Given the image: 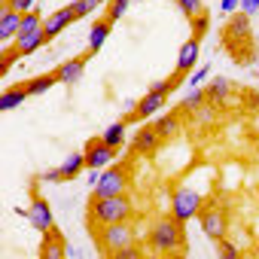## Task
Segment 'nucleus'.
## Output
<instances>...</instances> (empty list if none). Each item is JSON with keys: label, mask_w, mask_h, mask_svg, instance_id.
Returning <instances> with one entry per match:
<instances>
[{"label": "nucleus", "mask_w": 259, "mask_h": 259, "mask_svg": "<svg viewBox=\"0 0 259 259\" xmlns=\"http://www.w3.org/2000/svg\"><path fill=\"white\" fill-rule=\"evenodd\" d=\"M256 250H259V244H256Z\"/></svg>", "instance_id": "obj_40"}, {"label": "nucleus", "mask_w": 259, "mask_h": 259, "mask_svg": "<svg viewBox=\"0 0 259 259\" xmlns=\"http://www.w3.org/2000/svg\"><path fill=\"white\" fill-rule=\"evenodd\" d=\"M89 232L95 238V247L101 253H107V256H116L119 250L138 244V232H135L132 220H125V223H107V226H92Z\"/></svg>", "instance_id": "obj_3"}, {"label": "nucleus", "mask_w": 259, "mask_h": 259, "mask_svg": "<svg viewBox=\"0 0 259 259\" xmlns=\"http://www.w3.org/2000/svg\"><path fill=\"white\" fill-rule=\"evenodd\" d=\"M159 147H162V138H159V132H156L153 125L141 128V132L132 138V153L135 156H153Z\"/></svg>", "instance_id": "obj_15"}, {"label": "nucleus", "mask_w": 259, "mask_h": 259, "mask_svg": "<svg viewBox=\"0 0 259 259\" xmlns=\"http://www.w3.org/2000/svg\"><path fill=\"white\" fill-rule=\"evenodd\" d=\"M198 223H201V232H204L210 241L226 238V213H223L220 207H201V210H198Z\"/></svg>", "instance_id": "obj_11"}, {"label": "nucleus", "mask_w": 259, "mask_h": 259, "mask_svg": "<svg viewBox=\"0 0 259 259\" xmlns=\"http://www.w3.org/2000/svg\"><path fill=\"white\" fill-rule=\"evenodd\" d=\"M85 64H89V52H85V55H79V58H70V61L58 64L52 73H55V79H58L61 85H73V82H79V79H82Z\"/></svg>", "instance_id": "obj_14"}, {"label": "nucleus", "mask_w": 259, "mask_h": 259, "mask_svg": "<svg viewBox=\"0 0 259 259\" xmlns=\"http://www.w3.org/2000/svg\"><path fill=\"white\" fill-rule=\"evenodd\" d=\"M198 40H201V37H195V34L183 40V46L177 49V67H174V73H171V76H177V79H180V76H186V73H192V70H195L198 55H201V43H198Z\"/></svg>", "instance_id": "obj_7"}, {"label": "nucleus", "mask_w": 259, "mask_h": 259, "mask_svg": "<svg viewBox=\"0 0 259 259\" xmlns=\"http://www.w3.org/2000/svg\"><path fill=\"white\" fill-rule=\"evenodd\" d=\"M141 256H144V250H141L138 244H132V247H125V250H119V253H116L113 259H141Z\"/></svg>", "instance_id": "obj_32"}, {"label": "nucleus", "mask_w": 259, "mask_h": 259, "mask_svg": "<svg viewBox=\"0 0 259 259\" xmlns=\"http://www.w3.org/2000/svg\"><path fill=\"white\" fill-rule=\"evenodd\" d=\"M177 76H168V79H156L150 89H147V95L138 101V107L135 110H125L122 113V119L125 122H141V119H150L153 113H159L162 107H165V101H168V95L177 89Z\"/></svg>", "instance_id": "obj_4"}, {"label": "nucleus", "mask_w": 259, "mask_h": 259, "mask_svg": "<svg viewBox=\"0 0 259 259\" xmlns=\"http://www.w3.org/2000/svg\"><path fill=\"white\" fill-rule=\"evenodd\" d=\"M128 192V171L122 165H107L101 168V180L92 186V195H125Z\"/></svg>", "instance_id": "obj_5"}, {"label": "nucleus", "mask_w": 259, "mask_h": 259, "mask_svg": "<svg viewBox=\"0 0 259 259\" xmlns=\"http://www.w3.org/2000/svg\"><path fill=\"white\" fill-rule=\"evenodd\" d=\"M186 223H180L174 213L159 217L147 229V247L156 253H183L186 250Z\"/></svg>", "instance_id": "obj_2"}, {"label": "nucleus", "mask_w": 259, "mask_h": 259, "mask_svg": "<svg viewBox=\"0 0 259 259\" xmlns=\"http://www.w3.org/2000/svg\"><path fill=\"white\" fill-rule=\"evenodd\" d=\"M220 10H223L226 16H232V13L241 10V0H220Z\"/></svg>", "instance_id": "obj_35"}, {"label": "nucleus", "mask_w": 259, "mask_h": 259, "mask_svg": "<svg viewBox=\"0 0 259 259\" xmlns=\"http://www.w3.org/2000/svg\"><path fill=\"white\" fill-rule=\"evenodd\" d=\"M110 28H113V22H107V19H98L92 25V31H89V55L104 49V43L110 40Z\"/></svg>", "instance_id": "obj_17"}, {"label": "nucleus", "mask_w": 259, "mask_h": 259, "mask_svg": "<svg viewBox=\"0 0 259 259\" xmlns=\"http://www.w3.org/2000/svg\"><path fill=\"white\" fill-rule=\"evenodd\" d=\"M113 150H119V147H125V138H128V122L125 119H119V122H113V125H107L104 128V135H101Z\"/></svg>", "instance_id": "obj_20"}, {"label": "nucleus", "mask_w": 259, "mask_h": 259, "mask_svg": "<svg viewBox=\"0 0 259 259\" xmlns=\"http://www.w3.org/2000/svg\"><path fill=\"white\" fill-rule=\"evenodd\" d=\"M76 22V13H73V7L67 4V7H61V10H55V13H49L46 19H43V31H46V37L49 40H55L67 25H73Z\"/></svg>", "instance_id": "obj_13"}, {"label": "nucleus", "mask_w": 259, "mask_h": 259, "mask_svg": "<svg viewBox=\"0 0 259 259\" xmlns=\"http://www.w3.org/2000/svg\"><path fill=\"white\" fill-rule=\"evenodd\" d=\"M25 217H28V223H31L37 232H49V229L55 226V210H52V204H49L46 198H40V195L31 198V207L25 210Z\"/></svg>", "instance_id": "obj_8"}, {"label": "nucleus", "mask_w": 259, "mask_h": 259, "mask_svg": "<svg viewBox=\"0 0 259 259\" xmlns=\"http://www.w3.org/2000/svg\"><path fill=\"white\" fill-rule=\"evenodd\" d=\"M82 4H85V10H89V13H95L98 7H104V4H107V0H82Z\"/></svg>", "instance_id": "obj_39"}, {"label": "nucleus", "mask_w": 259, "mask_h": 259, "mask_svg": "<svg viewBox=\"0 0 259 259\" xmlns=\"http://www.w3.org/2000/svg\"><path fill=\"white\" fill-rule=\"evenodd\" d=\"M217 253H220L223 259H235V256H238V247H235L232 241H226V238H220V241H217Z\"/></svg>", "instance_id": "obj_29"}, {"label": "nucleus", "mask_w": 259, "mask_h": 259, "mask_svg": "<svg viewBox=\"0 0 259 259\" xmlns=\"http://www.w3.org/2000/svg\"><path fill=\"white\" fill-rule=\"evenodd\" d=\"M189 25H192V34H195V37H204V31H207V13L198 16V19H192Z\"/></svg>", "instance_id": "obj_33"}, {"label": "nucleus", "mask_w": 259, "mask_h": 259, "mask_svg": "<svg viewBox=\"0 0 259 259\" xmlns=\"http://www.w3.org/2000/svg\"><path fill=\"white\" fill-rule=\"evenodd\" d=\"M250 34H253V28H250V16L247 13L229 19V25H226V37L229 40H250Z\"/></svg>", "instance_id": "obj_18"}, {"label": "nucleus", "mask_w": 259, "mask_h": 259, "mask_svg": "<svg viewBox=\"0 0 259 259\" xmlns=\"http://www.w3.org/2000/svg\"><path fill=\"white\" fill-rule=\"evenodd\" d=\"M19 58H22V52H19L16 46H10V49L4 46V55H0V76H7V70H10Z\"/></svg>", "instance_id": "obj_28"}, {"label": "nucleus", "mask_w": 259, "mask_h": 259, "mask_svg": "<svg viewBox=\"0 0 259 259\" xmlns=\"http://www.w3.org/2000/svg\"><path fill=\"white\" fill-rule=\"evenodd\" d=\"M7 4H10L13 10H19V13H31V10L37 7V0H7Z\"/></svg>", "instance_id": "obj_34"}, {"label": "nucleus", "mask_w": 259, "mask_h": 259, "mask_svg": "<svg viewBox=\"0 0 259 259\" xmlns=\"http://www.w3.org/2000/svg\"><path fill=\"white\" fill-rule=\"evenodd\" d=\"M40 180H43V183H58V180H64L61 165H58V168H46V171H40Z\"/></svg>", "instance_id": "obj_31"}, {"label": "nucleus", "mask_w": 259, "mask_h": 259, "mask_svg": "<svg viewBox=\"0 0 259 259\" xmlns=\"http://www.w3.org/2000/svg\"><path fill=\"white\" fill-rule=\"evenodd\" d=\"M198 210H201V195L192 186H177L171 195V213L180 223H189L192 217H198Z\"/></svg>", "instance_id": "obj_6"}, {"label": "nucleus", "mask_w": 259, "mask_h": 259, "mask_svg": "<svg viewBox=\"0 0 259 259\" xmlns=\"http://www.w3.org/2000/svg\"><path fill=\"white\" fill-rule=\"evenodd\" d=\"M55 73H40V76H34V79H28V82H19L25 92H28V98H34V95H43V92H49V89H55Z\"/></svg>", "instance_id": "obj_21"}, {"label": "nucleus", "mask_w": 259, "mask_h": 259, "mask_svg": "<svg viewBox=\"0 0 259 259\" xmlns=\"http://www.w3.org/2000/svg\"><path fill=\"white\" fill-rule=\"evenodd\" d=\"M28 98V92L22 89V85H13V89H7L4 95H0V110H4V113H10V110H16L22 101Z\"/></svg>", "instance_id": "obj_24"}, {"label": "nucleus", "mask_w": 259, "mask_h": 259, "mask_svg": "<svg viewBox=\"0 0 259 259\" xmlns=\"http://www.w3.org/2000/svg\"><path fill=\"white\" fill-rule=\"evenodd\" d=\"M153 128L159 132L162 141H168V138H177V132H180V119H177V113H165V116L153 119Z\"/></svg>", "instance_id": "obj_19"}, {"label": "nucleus", "mask_w": 259, "mask_h": 259, "mask_svg": "<svg viewBox=\"0 0 259 259\" xmlns=\"http://www.w3.org/2000/svg\"><path fill=\"white\" fill-rule=\"evenodd\" d=\"M195 119H198V122H213V110H210V107H198V110H195Z\"/></svg>", "instance_id": "obj_36"}, {"label": "nucleus", "mask_w": 259, "mask_h": 259, "mask_svg": "<svg viewBox=\"0 0 259 259\" xmlns=\"http://www.w3.org/2000/svg\"><path fill=\"white\" fill-rule=\"evenodd\" d=\"M177 4V10L192 22V19H198V16H204L207 10H204V0H174Z\"/></svg>", "instance_id": "obj_27"}, {"label": "nucleus", "mask_w": 259, "mask_h": 259, "mask_svg": "<svg viewBox=\"0 0 259 259\" xmlns=\"http://www.w3.org/2000/svg\"><path fill=\"white\" fill-rule=\"evenodd\" d=\"M207 76H210V67H207V64H201V67H195V70L189 73V85H201Z\"/></svg>", "instance_id": "obj_30"}, {"label": "nucleus", "mask_w": 259, "mask_h": 259, "mask_svg": "<svg viewBox=\"0 0 259 259\" xmlns=\"http://www.w3.org/2000/svg\"><path fill=\"white\" fill-rule=\"evenodd\" d=\"M125 220H135V201L132 195H92L89 210H85V223L92 226H107V223H125Z\"/></svg>", "instance_id": "obj_1"}, {"label": "nucleus", "mask_w": 259, "mask_h": 259, "mask_svg": "<svg viewBox=\"0 0 259 259\" xmlns=\"http://www.w3.org/2000/svg\"><path fill=\"white\" fill-rule=\"evenodd\" d=\"M40 259H67V241L61 235L58 226H52L49 232H43V241H40Z\"/></svg>", "instance_id": "obj_12"}, {"label": "nucleus", "mask_w": 259, "mask_h": 259, "mask_svg": "<svg viewBox=\"0 0 259 259\" xmlns=\"http://www.w3.org/2000/svg\"><path fill=\"white\" fill-rule=\"evenodd\" d=\"M204 104H207V92L192 85V92H186V95H183V101H180V110H186V113H195V110H198V107H204Z\"/></svg>", "instance_id": "obj_25"}, {"label": "nucleus", "mask_w": 259, "mask_h": 259, "mask_svg": "<svg viewBox=\"0 0 259 259\" xmlns=\"http://www.w3.org/2000/svg\"><path fill=\"white\" fill-rule=\"evenodd\" d=\"M241 13H247V16L259 13V0H241Z\"/></svg>", "instance_id": "obj_37"}, {"label": "nucleus", "mask_w": 259, "mask_h": 259, "mask_svg": "<svg viewBox=\"0 0 259 259\" xmlns=\"http://www.w3.org/2000/svg\"><path fill=\"white\" fill-rule=\"evenodd\" d=\"M207 104H223L229 95H232V85H229V79L226 76H213L210 82H207Z\"/></svg>", "instance_id": "obj_22"}, {"label": "nucleus", "mask_w": 259, "mask_h": 259, "mask_svg": "<svg viewBox=\"0 0 259 259\" xmlns=\"http://www.w3.org/2000/svg\"><path fill=\"white\" fill-rule=\"evenodd\" d=\"M70 7H73V13H76V19H85V16H89V10H85V4H82V0H73V4H70Z\"/></svg>", "instance_id": "obj_38"}, {"label": "nucleus", "mask_w": 259, "mask_h": 259, "mask_svg": "<svg viewBox=\"0 0 259 259\" xmlns=\"http://www.w3.org/2000/svg\"><path fill=\"white\" fill-rule=\"evenodd\" d=\"M49 43V37H46V31L40 28V31H31V34H19L16 40H13V46L22 52V58H28V55H34L37 49H43Z\"/></svg>", "instance_id": "obj_16"}, {"label": "nucleus", "mask_w": 259, "mask_h": 259, "mask_svg": "<svg viewBox=\"0 0 259 259\" xmlns=\"http://www.w3.org/2000/svg\"><path fill=\"white\" fill-rule=\"evenodd\" d=\"M85 162H89V168H107V165H113L116 162V150L104 141V138H92L89 144H85Z\"/></svg>", "instance_id": "obj_10"}, {"label": "nucleus", "mask_w": 259, "mask_h": 259, "mask_svg": "<svg viewBox=\"0 0 259 259\" xmlns=\"http://www.w3.org/2000/svg\"><path fill=\"white\" fill-rule=\"evenodd\" d=\"M128 7H132V0H107V10H104V19L107 22H119L125 13H128Z\"/></svg>", "instance_id": "obj_26"}, {"label": "nucleus", "mask_w": 259, "mask_h": 259, "mask_svg": "<svg viewBox=\"0 0 259 259\" xmlns=\"http://www.w3.org/2000/svg\"><path fill=\"white\" fill-rule=\"evenodd\" d=\"M22 16H25V13L13 10L7 0H4V7H0V43H4V46H13V40L19 37V31H22Z\"/></svg>", "instance_id": "obj_9"}, {"label": "nucleus", "mask_w": 259, "mask_h": 259, "mask_svg": "<svg viewBox=\"0 0 259 259\" xmlns=\"http://www.w3.org/2000/svg\"><path fill=\"white\" fill-rule=\"evenodd\" d=\"M82 168H89V162H85V153H70V156L61 162V174H64V180H76Z\"/></svg>", "instance_id": "obj_23"}]
</instances>
